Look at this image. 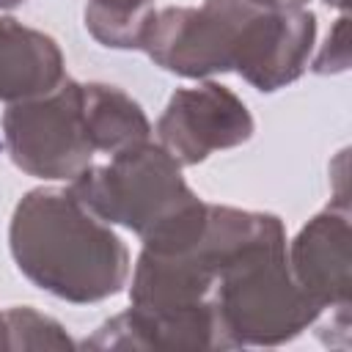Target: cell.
Listing matches in <instances>:
<instances>
[{
    "instance_id": "6da1fadb",
    "label": "cell",
    "mask_w": 352,
    "mask_h": 352,
    "mask_svg": "<svg viewBox=\"0 0 352 352\" xmlns=\"http://www.w3.org/2000/svg\"><path fill=\"white\" fill-rule=\"evenodd\" d=\"M201 245L214 264L212 305L234 349L280 346L319 322L322 308L289 270L278 214L209 204Z\"/></svg>"
},
{
    "instance_id": "7a4b0ae2",
    "label": "cell",
    "mask_w": 352,
    "mask_h": 352,
    "mask_svg": "<svg viewBox=\"0 0 352 352\" xmlns=\"http://www.w3.org/2000/svg\"><path fill=\"white\" fill-rule=\"evenodd\" d=\"M8 250L36 289L74 305L116 297L132 270L124 239L69 187H36L19 198L8 223Z\"/></svg>"
},
{
    "instance_id": "3957f363",
    "label": "cell",
    "mask_w": 352,
    "mask_h": 352,
    "mask_svg": "<svg viewBox=\"0 0 352 352\" xmlns=\"http://www.w3.org/2000/svg\"><path fill=\"white\" fill-rule=\"evenodd\" d=\"M69 190L91 214L107 226H124L140 242L162 234L204 201L184 182L182 165L151 140L85 168Z\"/></svg>"
},
{
    "instance_id": "277c9868",
    "label": "cell",
    "mask_w": 352,
    "mask_h": 352,
    "mask_svg": "<svg viewBox=\"0 0 352 352\" xmlns=\"http://www.w3.org/2000/svg\"><path fill=\"white\" fill-rule=\"evenodd\" d=\"M3 140L11 162L36 179L74 182L94 165V146L80 110V82L66 77L55 91L14 102L3 113Z\"/></svg>"
},
{
    "instance_id": "5b68a950",
    "label": "cell",
    "mask_w": 352,
    "mask_h": 352,
    "mask_svg": "<svg viewBox=\"0 0 352 352\" xmlns=\"http://www.w3.org/2000/svg\"><path fill=\"white\" fill-rule=\"evenodd\" d=\"M245 8L248 0H204L201 8L168 6L154 14L140 50L160 69L187 80L231 72Z\"/></svg>"
},
{
    "instance_id": "8992f818",
    "label": "cell",
    "mask_w": 352,
    "mask_h": 352,
    "mask_svg": "<svg viewBox=\"0 0 352 352\" xmlns=\"http://www.w3.org/2000/svg\"><path fill=\"white\" fill-rule=\"evenodd\" d=\"M154 132L157 143L182 168H190L214 151L248 143L256 132V121L228 85L204 80L173 91Z\"/></svg>"
},
{
    "instance_id": "52a82bcc",
    "label": "cell",
    "mask_w": 352,
    "mask_h": 352,
    "mask_svg": "<svg viewBox=\"0 0 352 352\" xmlns=\"http://www.w3.org/2000/svg\"><path fill=\"white\" fill-rule=\"evenodd\" d=\"M316 44V14L311 8L264 11L248 3L234 41V66L245 82L272 94L300 80Z\"/></svg>"
},
{
    "instance_id": "ba28073f",
    "label": "cell",
    "mask_w": 352,
    "mask_h": 352,
    "mask_svg": "<svg viewBox=\"0 0 352 352\" xmlns=\"http://www.w3.org/2000/svg\"><path fill=\"white\" fill-rule=\"evenodd\" d=\"M289 270L297 286L330 316H349L352 308V226L349 204H330L316 212L286 245Z\"/></svg>"
},
{
    "instance_id": "9c48e42d",
    "label": "cell",
    "mask_w": 352,
    "mask_h": 352,
    "mask_svg": "<svg viewBox=\"0 0 352 352\" xmlns=\"http://www.w3.org/2000/svg\"><path fill=\"white\" fill-rule=\"evenodd\" d=\"M63 80L66 60L58 41L14 16H0V102L44 96Z\"/></svg>"
},
{
    "instance_id": "30bf717a",
    "label": "cell",
    "mask_w": 352,
    "mask_h": 352,
    "mask_svg": "<svg viewBox=\"0 0 352 352\" xmlns=\"http://www.w3.org/2000/svg\"><path fill=\"white\" fill-rule=\"evenodd\" d=\"M80 110L94 151L113 157L151 138V121L143 107L116 85L80 82Z\"/></svg>"
},
{
    "instance_id": "8fae6325",
    "label": "cell",
    "mask_w": 352,
    "mask_h": 352,
    "mask_svg": "<svg viewBox=\"0 0 352 352\" xmlns=\"http://www.w3.org/2000/svg\"><path fill=\"white\" fill-rule=\"evenodd\" d=\"M154 14V0H88L82 16L102 47L140 50Z\"/></svg>"
},
{
    "instance_id": "7c38bea8",
    "label": "cell",
    "mask_w": 352,
    "mask_h": 352,
    "mask_svg": "<svg viewBox=\"0 0 352 352\" xmlns=\"http://www.w3.org/2000/svg\"><path fill=\"white\" fill-rule=\"evenodd\" d=\"M3 344L6 349H74L60 322L30 308L14 305L3 308Z\"/></svg>"
},
{
    "instance_id": "4fadbf2b",
    "label": "cell",
    "mask_w": 352,
    "mask_h": 352,
    "mask_svg": "<svg viewBox=\"0 0 352 352\" xmlns=\"http://www.w3.org/2000/svg\"><path fill=\"white\" fill-rule=\"evenodd\" d=\"M346 16H338V22L333 25L322 52L316 55L314 60V72L316 74H338V72H346L349 66V38H346Z\"/></svg>"
},
{
    "instance_id": "5bb4252c",
    "label": "cell",
    "mask_w": 352,
    "mask_h": 352,
    "mask_svg": "<svg viewBox=\"0 0 352 352\" xmlns=\"http://www.w3.org/2000/svg\"><path fill=\"white\" fill-rule=\"evenodd\" d=\"M248 3L264 11H294V8H308L311 0H248Z\"/></svg>"
},
{
    "instance_id": "9a60e30c",
    "label": "cell",
    "mask_w": 352,
    "mask_h": 352,
    "mask_svg": "<svg viewBox=\"0 0 352 352\" xmlns=\"http://www.w3.org/2000/svg\"><path fill=\"white\" fill-rule=\"evenodd\" d=\"M330 8H338V11H346V6H349V0H324Z\"/></svg>"
},
{
    "instance_id": "2e32d148",
    "label": "cell",
    "mask_w": 352,
    "mask_h": 352,
    "mask_svg": "<svg viewBox=\"0 0 352 352\" xmlns=\"http://www.w3.org/2000/svg\"><path fill=\"white\" fill-rule=\"evenodd\" d=\"M25 0H0V11H8V8H16V6H22Z\"/></svg>"
},
{
    "instance_id": "e0dca14e",
    "label": "cell",
    "mask_w": 352,
    "mask_h": 352,
    "mask_svg": "<svg viewBox=\"0 0 352 352\" xmlns=\"http://www.w3.org/2000/svg\"><path fill=\"white\" fill-rule=\"evenodd\" d=\"M0 349H6V344H3V311H0Z\"/></svg>"
}]
</instances>
